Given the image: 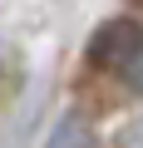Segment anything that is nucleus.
<instances>
[{
	"mask_svg": "<svg viewBox=\"0 0 143 148\" xmlns=\"http://www.w3.org/2000/svg\"><path fill=\"white\" fill-rule=\"evenodd\" d=\"M89 69L104 79L123 84L128 94L143 89V25L133 15H109L94 35H89Z\"/></svg>",
	"mask_w": 143,
	"mask_h": 148,
	"instance_id": "nucleus-1",
	"label": "nucleus"
},
{
	"mask_svg": "<svg viewBox=\"0 0 143 148\" xmlns=\"http://www.w3.org/2000/svg\"><path fill=\"white\" fill-rule=\"evenodd\" d=\"M44 148H94V123L79 109H69V114H59V123H54Z\"/></svg>",
	"mask_w": 143,
	"mask_h": 148,
	"instance_id": "nucleus-2",
	"label": "nucleus"
}]
</instances>
